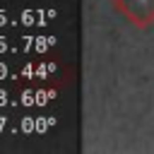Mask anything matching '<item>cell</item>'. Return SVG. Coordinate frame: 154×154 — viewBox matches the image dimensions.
Instances as JSON below:
<instances>
[{
	"label": "cell",
	"mask_w": 154,
	"mask_h": 154,
	"mask_svg": "<svg viewBox=\"0 0 154 154\" xmlns=\"http://www.w3.org/2000/svg\"><path fill=\"white\" fill-rule=\"evenodd\" d=\"M111 5L128 24L137 29L154 24V0H111Z\"/></svg>",
	"instance_id": "obj_1"
}]
</instances>
